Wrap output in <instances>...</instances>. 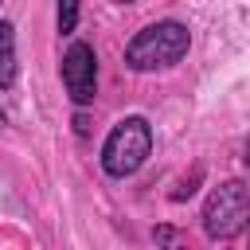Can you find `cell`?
<instances>
[{"instance_id": "6da1fadb", "label": "cell", "mask_w": 250, "mask_h": 250, "mask_svg": "<svg viewBox=\"0 0 250 250\" xmlns=\"http://www.w3.org/2000/svg\"><path fill=\"white\" fill-rule=\"evenodd\" d=\"M188 47H191V31L180 20H156L125 43V66L137 74L168 70L188 55Z\"/></svg>"}, {"instance_id": "7a4b0ae2", "label": "cell", "mask_w": 250, "mask_h": 250, "mask_svg": "<svg viewBox=\"0 0 250 250\" xmlns=\"http://www.w3.org/2000/svg\"><path fill=\"white\" fill-rule=\"evenodd\" d=\"M148 152H152V125L141 113H133L109 129V137L102 145V172L113 180H125L145 168Z\"/></svg>"}, {"instance_id": "3957f363", "label": "cell", "mask_w": 250, "mask_h": 250, "mask_svg": "<svg viewBox=\"0 0 250 250\" xmlns=\"http://www.w3.org/2000/svg\"><path fill=\"white\" fill-rule=\"evenodd\" d=\"M250 219V195H246V184L242 180H227L219 184L207 203H203V230L211 242H230L242 234Z\"/></svg>"}, {"instance_id": "277c9868", "label": "cell", "mask_w": 250, "mask_h": 250, "mask_svg": "<svg viewBox=\"0 0 250 250\" xmlns=\"http://www.w3.org/2000/svg\"><path fill=\"white\" fill-rule=\"evenodd\" d=\"M62 86H66L74 105H90L94 102V94H98V55H94L90 43L74 39L62 51Z\"/></svg>"}, {"instance_id": "5b68a950", "label": "cell", "mask_w": 250, "mask_h": 250, "mask_svg": "<svg viewBox=\"0 0 250 250\" xmlns=\"http://www.w3.org/2000/svg\"><path fill=\"white\" fill-rule=\"evenodd\" d=\"M16 74H20V62H16V27L8 20H0V90H12Z\"/></svg>"}, {"instance_id": "8992f818", "label": "cell", "mask_w": 250, "mask_h": 250, "mask_svg": "<svg viewBox=\"0 0 250 250\" xmlns=\"http://www.w3.org/2000/svg\"><path fill=\"white\" fill-rule=\"evenodd\" d=\"M55 20H59V31H62V35H70V31H74V23H78V4H74V0L59 4V16H55Z\"/></svg>"}, {"instance_id": "52a82bcc", "label": "cell", "mask_w": 250, "mask_h": 250, "mask_svg": "<svg viewBox=\"0 0 250 250\" xmlns=\"http://www.w3.org/2000/svg\"><path fill=\"white\" fill-rule=\"evenodd\" d=\"M0 125H4V109H0Z\"/></svg>"}]
</instances>
